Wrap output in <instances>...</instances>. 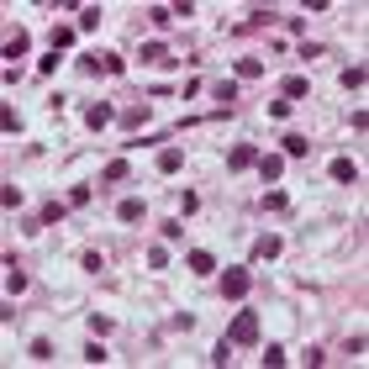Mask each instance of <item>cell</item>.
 <instances>
[{
    "label": "cell",
    "mask_w": 369,
    "mask_h": 369,
    "mask_svg": "<svg viewBox=\"0 0 369 369\" xmlns=\"http://www.w3.org/2000/svg\"><path fill=\"white\" fill-rule=\"evenodd\" d=\"M264 211H290V195L285 190H264Z\"/></svg>",
    "instance_id": "cell-27"
},
{
    "label": "cell",
    "mask_w": 369,
    "mask_h": 369,
    "mask_svg": "<svg viewBox=\"0 0 369 369\" xmlns=\"http://www.w3.org/2000/svg\"><path fill=\"white\" fill-rule=\"evenodd\" d=\"M269 22H274L269 6H253V11H248V27H269Z\"/></svg>",
    "instance_id": "cell-36"
},
{
    "label": "cell",
    "mask_w": 369,
    "mask_h": 369,
    "mask_svg": "<svg viewBox=\"0 0 369 369\" xmlns=\"http://www.w3.org/2000/svg\"><path fill=\"white\" fill-rule=\"evenodd\" d=\"M27 53H32V37H27L22 27H16V32L6 37V59H27Z\"/></svg>",
    "instance_id": "cell-14"
},
{
    "label": "cell",
    "mask_w": 369,
    "mask_h": 369,
    "mask_svg": "<svg viewBox=\"0 0 369 369\" xmlns=\"http://www.w3.org/2000/svg\"><path fill=\"white\" fill-rule=\"evenodd\" d=\"M364 80H369V74H364V63H348V69L338 74V84H343L348 96H359V90H364Z\"/></svg>",
    "instance_id": "cell-11"
},
{
    "label": "cell",
    "mask_w": 369,
    "mask_h": 369,
    "mask_svg": "<svg viewBox=\"0 0 369 369\" xmlns=\"http://www.w3.org/2000/svg\"><path fill=\"white\" fill-rule=\"evenodd\" d=\"M90 201H96V185H69V206L74 211H84Z\"/></svg>",
    "instance_id": "cell-22"
},
{
    "label": "cell",
    "mask_w": 369,
    "mask_h": 369,
    "mask_svg": "<svg viewBox=\"0 0 369 369\" xmlns=\"http://www.w3.org/2000/svg\"><path fill=\"white\" fill-rule=\"evenodd\" d=\"M74 37H80V27L59 22V27H53V37H48V43H53V53H63V48H69V43H74Z\"/></svg>",
    "instance_id": "cell-17"
},
{
    "label": "cell",
    "mask_w": 369,
    "mask_h": 369,
    "mask_svg": "<svg viewBox=\"0 0 369 369\" xmlns=\"http://www.w3.org/2000/svg\"><path fill=\"white\" fill-rule=\"evenodd\" d=\"M111 121H116V106H106V100H96V106H84V127H90V132L111 127Z\"/></svg>",
    "instance_id": "cell-4"
},
{
    "label": "cell",
    "mask_w": 369,
    "mask_h": 369,
    "mask_svg": "<svg viewBox=\"0 0 369 369\" xmlns=\"http://www.w3.org/2000/svg\"><path fill=\"white\" fill-rule=\"evenodd\" d=\"M0 201H6V211H22L27 195H22V185H6V190H0Z\"/></svg>",
    "instance_id": "cell-29"
},
{
    "label": "cell",
    "mask_w": 369,
    "mask_h": 369,
    "mask_svg": "<svg viewBox=\"0 0 369 369\" xmlns=\"http://www.w3.org/2000/svg\"><path fill=\"white\" fill-rule=\"evenodd\" d=\"M253 290V274L248 269H222V296L227 301H243Z\"/></svg>",
    "instance_id": "cell-2"
},
{
    "label": "cell",
    "mask_w": 369,
    "mask_h": 369,
    "mask_svg": "<svg viewBox=\"0 0 369 369\" xmlns=\"http://www.w3.org/2000/svg\"><path fill=\"white\" fill-rule=\"evenodd\" d=\"M232 69H238V80H259V74H264V59H238Z\"/></svg>",
    "instance_id": "cell-26"
},
{
    "label": "cell",
    "mask_w": 369,
    "mask_h": 369,
    "mask_svg": "<svg viewBox=\"0 0 369 369\" xmlns=\"http://www.w3.org/2000/svg\"><path fill=\"white\" fill-rule=\"evenodd\" d=\"M27 285H32V280H27V269L16 264V253H6V290H11V296H22Z\"/></svg>",
    "instance_id": "cell-9"
},
{
    "label": "cell",
    "mask_w": 369,
    "mask_h": 369,
    "mask_svg": "<svg viewBox=\"0 0 369 369\" xmlns=\"http://www.w3.org/2000/svg\"><path fill=\"white\" fill-rule=\"evenodd\" d=\"M137 59H143L148 69H169V63H179L174 53H169V43H143V53H137Z\"/></svg>",
    "instance_id": "cell-3"
},
{
    "label": "cell",
    "mask_w": 369,
    "mask_h": 369,
    "mask_svg": "<svg viewBox=\"0 0 369 369\" xmlns=\"http://www.w3.org/2000/svg\"><path fill=\"white\" fill-rule=\"evenodd\" d=\"M280 174H285V153H259V179L264 185H274Z\"/></svg>",
    "instance_id": "cell-10"
},
{
    "label": "cell",
    "mask_w": 369,
    "mask_h": 369,
    "mask_svg": "<svg viewBox=\"0 0 369 369\" xmlns=\"http://www.w3.org/2000/svg\"><path fill=\"white\" fill-rule=\"evenodd\" d=\"M80 359H84V364H106L111 354H106V343H100V338H90V343H84V354H80Z\"/></svg>",
    "instance_id": "cell-24"
},
{
    "label": "cell",
    "mask_w": 369,
    "mask_h": 369,
    "mask_svg": "<svg viewBox=\"0 0 369 369\" xmlns=\"http://www.w3.org/2000/svg\"><path fill=\"white\" fill-rule=\"evenodd\" d=\"M280 143H285V158H306L311 153V137H301V132H285Z\"/></svg>",
    "instance_id": "cell-15"
},
{
    "label": "cell",
    "mask_w": 369,
    "mask_h": 369,
    "mask_svg": "<svg viewBox=\"0 0 369 369\" xmlns=\"http://www.w3.org/2000/svg\"><path fill=\"white\" fill-rule=\"evenodd\" d=\"M148 22H153V27H169V22H174V6H148Z\"/></svg>",
    "instance_id": "cell-31"
},
{
    "label": "cell",
    "mask_w": 369,
    "mask_h": 369,
    "mask_svg": "<svg viewBox=\"0 0 369 369\" xmlns=\"http://www.w3.org/2000/svg\"><path fill=\"white\" fill-rule=\"evenodd\" d=\"M100 22H106V11H100V6H80V22H74V27H80V32H96Z\"/></svg>",
    "instance_id": "cell-16"
},
{
    "label": "cell",
    "mask_w": 369,
    "mask_h": 369,
    "mask_svg": "<svg viewBox=\"0 0 369 369\" xmlns=\"http://www.w3.org/2000/svg\"><path fill=\"white\" fill-rule=\"evenodd\" d=\"M69 211H74L69 201H48V206H43V216H37V222H43V227H53V222H63V216H69Z\"/></svg>",
    "instance_id": "cell-21"
},
{
    "label": "cell",
    "mask_w": 369,
    "mask_h": 369,
    "mask_svg": "<svg viewBox=\"0 0 369 369\" xmlns=\"http://www.w3.org/2000/svg\"><path fill=\"white\" fill-rule=\"evenodd\" d=\"M127 174H132V164H127V158H111V164L100 169V179H106V185H121Z\"/></svg>",
    "instance_id": "cell-20"
},
{
    "label": "cell",
    "mask_w": 369,
    "mask_h": 369,
    "mask_svg": "<svg viewBox=\"0 0 369 369\" xmlns=\"http://www.w3.org/2000/svg\"><path fill=\"white\" fill-rule=\"evenodd\" d=\"M306 90H311V80H306V74H285V80H280V96H285V100H301Z\"/></svg>",
    "instance_id": "cell-12"
},
{
    "label": "cell",
    "mask_w": 369,
    "mask_h": 369,
    "mask_svg": "<svg viewBox=\"0 0 369 369\" xmlns=\"http://www.w3.org/2000/svg\"><path fill=\"white\" fill-rule=\"evenodd\" d=\"M179 164H185L179 148H164V153H158V169H164V174H179Z\"/></svg>",
    "instance_id": "cell-25"
},
{
    "label": "cell",
    "mask_w": 369,
    "mask_h": 369,
    "mask_svg": "<svg viewBox=\"0 0 369 369\" xmlns=\"http://www.w3.org/2000/svg\"><path fill=\"white\" fill-rule=\"evenodd\" d=\"M80 269H84V274H100V269H106V259L90 248V253H80Z\"/></svg>",
    "instance_id": "cell-33"
},
{
    "label": "cell",
    "mask_w": 369,
    "mask_h": 369,
    "mask_svg": "<svg viewBox=\"0 0 369 369\" xmlns=\"http://www.w3.org/2000/svg\"><path fill=\"white\" fill-rule=\"evenodd\" d=\"M327 179H338V185H359L364 174H359L354 158H333V164H327Z\"/></svg>",
    "instance_id": "cell-6"
},
{
    "label": "cell",
    "mask_w": 369,
    "mask_h": 369,
    "mask_svg": "<svg viewBox=\"0 0 369 369\" xmlns=\"http://www.w3.org/2000/svg\"><path fill=\"white\" fill-rule=\"evenodd\" d=\"M179 211H185V216H195V211H201V195H195V190H185V195H179Z\"/></svg>",
    "instance_id": "cell-37"
},
{
    "label": "cell",
    "mask_w": 369,
    "mask_h": 369,
    "mask_svg": "<svg viewBox=\"0 0 369 369\" xmlns=\"http://www.w3.org/2000/svg\"><path fill=\"white\" fill-rule=\"evenodd\" d=\"M148 269H169V248H164V243H153V248H148Z\"/></svg>",
    "instance_id": "cell-28"
},
{
    "label": "cell",
    "mask_w": 369,
    "mask_h": 369,
    "mask_svg": "<svg viewBox=\"0 0 369 369\" xmlns=\"http://www.w3.org/2000/svg\"><path fill=\"white\" fill-rule=\"evenodd\" d=\"M216 100H222V111L232 106V100H238V80H222V84H216Z\"/></svg>",
    "instance_id": "cell-30"
},
{
    "label": "cell",
    "mask_w": 369,
    "mask_h": 369,
    "mask_svg": "<svg viewBox=\"0 0 369 369\" xmlns=\"http://www.w3.org/2000/svg\"><path fill=\"white\" fill-rule=\"evenodd\" d=\"M227 343H232V348H253V343H259V311H238L232 327H227Z\"/></svg>",
    "instance_id": "cell-1"
},
{
    "label": "cell",
    "mask_w": 369,
    "mask_h": 369,
    "mask_svg": "<svg viewBox=\"0 0 369 369\" xmlns=\"http://www.w3.org/2000/svg\"><path fill=\"white\" fill-rule=\"evenodd\" d=\"M148 121V106H132V111H121V127H143Z\"/></svg>",
    "instance_id": "cell-34"
},
{
    "label": "cell",
    "mask_w": 369,
    "mask_h": 369,
    "mask_svg": "<svg viewBox=\"0 0 369 369\" xmlns=\"http://www.w3.org/2000/svg\"><path fill=\"white\" fill-rule=\"evenodd\" d=\"M253 164H259V148L253 143H238L232 153H227V169H232V174H243V169H253Z\"/></svg>",
    "instance_id": "cell-5"
},
{
    "label": "cell",
    "mask_w": 369,
    "mask_h": 369,
    "mask_svg": "<svg viewBox=\"0 0 369 369\" xmlns=\"http://www.w3.org/2000/svg\"><path fill=\"white\" fill-rule=\"evenodd\" d=\"M280 253H285V238H280V232H264V238L259 243H253V259H280Z\"/></svg>",
    "instance_id": "cell-8"
},
{
    "label": "cell",
    "mask_w": 369,
    "mask_h": 369,
    "mask_svg": "<svg viewBox=\"0 0 369 369\" xmlns=\"http://www.w3.org/2000/svg\"><path fill=\"white\" fill-rule=\"evenodd\" d=\"M211 364H232V343H227V338L211 348Z\"/></svg>",
    "instance_id": "cell-38"
},
{
    "label": "cell",
    "mask_w": 369,
    "mask_h": 369,
    "mask_svg": "<svg viewBox=\"0 0 369 369\" xmlns=\"http://www.w3.org/2000/svg\"><path fill=\"white\" fill-rule=\"evenodd\" d=\"M158 238H164V243H179V238H185V222H179V216H169V222H158Z\"/></svg>",
    "instance_id": "cell-23"
},
{
    "label": "cell",
    "mask_w": 369,
    "mask_h": 369,
    "mask_svg": "<svg viewBox=\"0 0 369 369\" xmlns=\"http://www.w3.org/2000/svg\"><path fill=\"white\" fill-rule=\"evenodd\" d=\"M143 216H148V206L137 201V195H127V201L116 206V222H127V227H132V222H143Z\"/></svg>",
    "instance_id": "cell-13"
},
{
    "label": "cell",
    "mask_w": 369,
    "mask_h": 369,
    "mask_svg": "<svg viewBox=\"0 0 369 369\" xmlns=\"http://www.w3.org/2000/svg\"><path fill=\"white\" fill-rule=\"evenodd\" d=\"M364 348H369V343H364V333H354V338H348V343H343V354H354V359H359V354H364Z\"/></svg>",
    "instance_id": "cell-40"
},
{
    "label": "cell",
    "mask_w": 369,
    "mask_h": 369,
    "mask_svg": "<svg viewBox=\"0 0 369 369\" xmlns=\"http://www.w3.org/2000/svg\"><path fill=\"white\" fill-rule=\"evenodd\" d=\"M27 359H32V364H48L53 359V338H32V343H27Z\"/></svg>",
    "instance_id": "cell-18"
},
{
    "label": "cell",
    "mask_w": 369,
    "mask_h": 369,
    "mask_svg": "<svg viewBox=\"0 0 369 369\" xmlns=\"http://www.w3.org/2000/svg\"><path fill=\"white\" fill-rule=\"evenodd\" d=\"M285 348H280V343H269V348H264V369H280V364H285Z\"/></svg>",
    "instance_id": "cell-32"
},
{
    "label": "cell",
    "mask_w": 369,
    "mask_h": 369,
    "mask_svg": "<svg viewBox=\"0 0 369 369\" xmlns=\"http://www.w3.org/2000/svg\"><path fill=\"white\" fill-rule=\"evenodd\" d=\"M185 269L190 274H216V253L211 248H190L185 253Z\"/></svg>",
    "instance_id": "cell-7"
},
{
    "label": "cell",
    "mask_w": 369,
    "mask_h": 369,
    "mask_svg": "<svg viewBox=\"0 0 369 369\" xmlns=\"http://www.w3.org/2000/svg\"><path fill=\"white\" fill-rule=\"evenodd\" d=\"M96 59H100V74H111V80L127 74V59H121V53H96Z\"/></svg>",
    "instance_id": "cell-19"
},
{
    "label": "cell",
    "mask_w": 369,
    "mask_h": 369,
    "mask_svg": "<svg viewBox=\"0 0 369 369\" xmlns=\"http://www.w3.org/2000/svg\"><path fill=\"white\" fill-rule=\"evenodd\" d=\"M0 127L11 132V137H16V132H22V116H16V106H6V111H0Z\"/></svg>",
    "instance_id": "cell-35"
},
{
    "label": "cell",
    "mask_w": 369,
    "mask_h": 369,
    "mask_svg": "<svg viewBox=\"0 0 369 369\" xmlns=\"http://www.w3.org/2000/svg\"><path fill=\"white\" fill-rule=\"evenodd\" d=\"M90 327H96V338H106L111 327H116V322H111V317H100V311H96V317H90Z\"/></svg>",
    "instance_id": "cell-39"
}]
</instances>
